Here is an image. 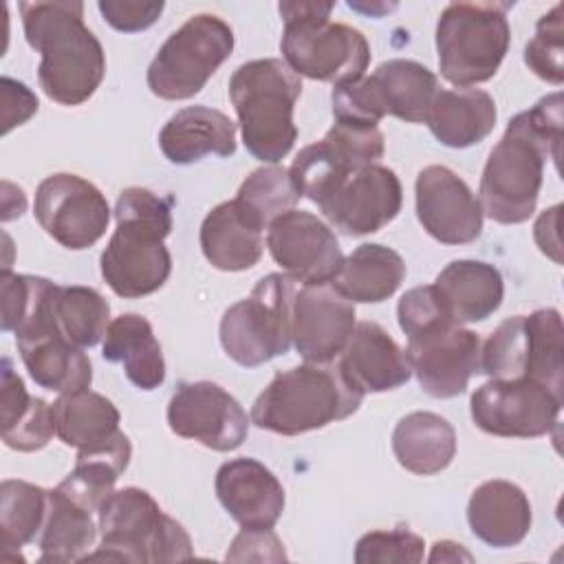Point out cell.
I'll use <instances>...</instances> for the list:
<instances>
[{
    "instance_id": "8fae6325",
    "label": "cell",
    "mask_w": 564,
    "mask_h": 564,
    "mask_svg": "<svg viewBox=\"0 0 564 564\" xmlns=\"http://www.w3.org/2000/svg\"><path fill=\"white\" fill-rule=\"evenodd\" d=\"M383 150V134L377 126L335 121L322 141L300 150L289 174L297 194L319 205L352 172L377 163Z\"/></svg>"
},
{
    "instance_id": "9c48e42d",
    "label": "cell",
    "mask_w": 564,
    "mask_h": 564,
    "mask_svg": "<svg viewBox=\"0 0 564 564\" xmlns=\"http://www.w3.org/2000/svg\"><path fill=\"white\" fill-rule=\"evenodd\" d=\"M295 280L269 273L249 297L231 304L220 319L223 350L240 366L256 368L284 355L293 344Z\"/></svg>"
},
{
    "instance_id": "7c38bea8",
    "label": "cell",
    "mask_w": 564,
    "mask_h": 564,
    "mask_svg": "<svg viewBox=\"0 0 564 564\" xmlns=\"http://www.w3.org/2000/svg\"><path fill=\"white\" fill-rule=\"evenodd\" d=\"M469 408L487 434L535 438L557 425L562 397L531 379H491L471 394Z\"/></svg>"
},
{
    "instance_id": "5b68a950",
    "label": "cell",
    "mask_w": 564,
    "mask_h": 564,
    "mask_svg": "<svg viewBox=\"0 0 564 564\" xmlns=\"http://www.w3.org/2000/svg\"><path fill=\"white\" fill-rule=\"evenodd\" d=\"M302 93V79L278 57L251 59L238 66L229 79V99L236 108L245 148L264 163L282 161L295 139L293 108Z\"/></svg>"
},
{
    "instance_id": "7dc6e473",
    "label": "cell",
    "mask_w": 564,
    "mask_h": 564,
    "mask_svg": "<svg viewBox=\"0 0 564 564\" xmlns=\"http://www.w3.org/2000/svg\"><path fill=\"white\" fill-rule=\"evenodd\" d=\"M231 562H282L286 553L271 529H242L227 551Z\"/></svg>"
},
{
    "instance_id": "277c9868",
    "label": "cell",
    "mask_w": 564,
    "mask_h": 564,
    "mask_svg": "<svg viewBox=\"0 0 564 564\" xmlns=\"http://www.w3.org/2000/svg\"><path fill=\"white\" fill-rule=\"evenodd\" d=\"M361 401L364 394L348 383L339 366L304 364L271 379L251 408V423L297 436L355 414Z\"/></svg>"
},
{
    "instance_id": "7402d4cb",
    "label": "cell",
    "mask_w": 564,
    "mask_h": 564,
    "mask_svg": "<svg viewBox=\"0 0 564 564\" xmlns=\"http://www.w3.org/2000/svg\"><path fill=\"white\" fill-rule=\"evenodd\" d=\"M339 357V370L361 394L394 390L412 377L405 350L375 322L355 324Z\"/></svg>"
},
{
    "instance_id": "7bdbcfd3",
    "label": "cell",
    "mask_w": 564,
    "mask_h": 564,
    "mask_svg": "<svg viewBox=\"0 0 564 564\" xmlns=\"http://www.w3.org/2000/svg\"><path fill=\"white\" fill-rule=\"evenodd\" d=\"M425 542L405 527L390 531H370L355 544L357 564H416L423 560Z\"/></svg>"
},
{
    "instance_id": "60d3db41",
    "label": "cell",
    "mask_w": 564,
    "mask_h": 564,
    "mask_svg": "<svg viewBox=\"0 0 564 564\" xmlns=\"http://www.w3.org/2000/svg\"><path fill=\"white\" fill-rule=\"evenodd\" d=\"M55 286L57 284L46 278L11 273L9 269H2V275H0L2 330L15 333L24 324H29L44 308Z\"/></svg>"
},
{
    "instance_id": "681fc988",
    "label": "cell",
    "mask_w": 564,
    "mask_h": 564,
    "mask_svg": "<svg viewBox=\"0 0 564 564\" xmlns=\"http://www.w3.org/2000/svg\"><path fill=\"white\" fill-rule=\"evenodd\" d=\"M560 212H562V205H555V207L542 212L540 218L535 220V227H533V236H535L538 247L542 249V253H546L555 262H562V256H560V251H562V245H560Z\"/></svg>"
},
{
    "instance_id": "f35d334b",
    "label": "cell",
    "mask_w": 564,
    "mask_h": 564,
    "mask_svg": "<svg viewBox=\"0 0 564 564\" xmlns=\"http://www.w3.org/2000/svg\"><path fill=\"white\" fill-rule=\"evenodd\" d=\"M529 339H531V361L527 379L551 388L555 394L564 397V364H562V317L555 308H538L527 315Z\"/></svg>"
},
{
    "instance_id": "f1b7e54d",
    "label": "cell",
    "mask_w": 564,
    "mask_h": 564,
    "mask_svg": "<svg viewBox=\"0 0 564 564\" xmlns=\"http://www.w3.org/2000/svg\"><path fill=\"white\" fill-rule=\"evenodd\" d=\"M392 452L408 471L432 476L452 463L456 432L447 419L434 412H410L392 432Z\"/></svg>"
},
{
    "instance_id": "8992f818",
    "label": "cell",
    "mask_w": 564,
    "mask_h": 564,
    "mask_svg": "<svg viewBox=\"0 0 564 564\" xmlns=\"http://www.w3.org/2000/svg\"><path fill=\"white\" fill-rule=\"evenodd\" d=\"M278 9L284 20L280 48L293 73L335 86L364 77L370 64L368 40L328 20L333 2H280Z\"/></svg>"
},
{
    "instance_id": "4316f807",
    "label": "cell",
    "mask_w": 564,
    "mask_h": 564,
    "mask_svg": "<svg viewBox=\"0 0 564 564\" xmlns=\"http://www.w3.org/2000/svg\"><path fill=\"white\" fill-rule=\"evenodd\" d=\"M0 412L2 441L11 449L37 452L55 434L53 405L26 392L9 357H2L0 366Z\"/></svg>"
},
{
    "instance_id": "d590c367",
    "label": "cell",
    "mask_w": 564,
    "mask_h": 564,
    "mask_svg": "<svg viewBox=\"0 0 564 564\" xmlns=\"http://www.w3.org/2000/svg\"><path fill=\"white\" fill-rule=\"evenodd\" d=\"M51 313L62 335L79 348H90L99 344L110 324L108 300L90 286L57 284L51 297Z\"/></svg>"
},
{
    "instance_id": "5bb4252c",
    "label": "cell",
    "mask_w": 564,
    "mask_h": 564,
    "mask_svg": "<svg viewBox=\"0 0 564 564\" xmlns=\"http://www.w3.org/2000/svg\"><path fill=\"white\" fill-rule=\"evenodd\" d=\"M405 355L421 388L434 399L465 392L480 372V337L456 322H438L408 337Z\"/></svg>"
},
{
    "instance_id": "b9f144b4",
    "label": "cell",
    "mask_w": 564,
    "mask_h": 564,
    "mask_svg": "<svg viewBox=\"0 0 564 564\" xmlns=\"http://www.w3.org/2000/svg\"><path fill=\"white\" fill-rule=\"evenodd\" d=\"M562 51H564L562 4H555L546 15L538 20L535 35L524 48V62L540 79L560 86L564 79Z\"/></svg>"
},
{
    "instance_id": "ffe728a7",
    "label": "cell",
    "mask_w": 564,
    "mask_h": 564,
    "mask_svg": "<svg viewBox=\"0 0 564 564\" xmlns=\"http://www.w3.org/2000/svg\"><path fill=\"white\" fill-rule=\"evenodd\" d=\"M355 330V304L330 282L306 284L293 300V346L306 364H330Z\"/></svg>"
},
{
    "instance_id": "7a4b0ae2",
    "label": "cell",
    "mask_w": 564,
    "mask_h": 564,
    "mask_svg": "<svg viewBox=\"0 0 564 564\" xmlns=\"http://www.w3.org/2000/svg\"><path fill=\"white\" fill-rule=\"evenodd\" d=\"M24 37L42 59L37 79L46 97L62 106H79L93 97L106 73L101 42L84 24L77 0L20 2Z\"/></svg>"
},
{
    "instance_id": "f6af8a7d",
    "label": "cell",
    "mask_w": 564,
    "mask_h": 564,
    "mask_svg": "<svg viewBox=\"0 0 564 564\" xmlns=\"http://www.w3.org/2000/svg\"><path fill=\"white\" fill-rule=\"evenodd\" d=\"M397 317H399V326L401 330L410 337L432 324H438V322H454L441 297H438V291L434 289V284H425V286H414L410 291H405L399 300V306H397Z\"/></svg>"
},
{
    "instance_id": "74e56055",
    "label": "cell",
    "mask_w": 564,
    "mask_h": 564,
    "mask_svg": "<svg viewBox=\"0 0 564 564\" xmlns=\"http://www.w3.org/2000/svg\"><path fill=\"white\" fill-rule=\"evenodd\" d=\"M300 194L291 181L289 170L278 165L253 170L242 181L234 198L240 214L258 229H269V225L282 214L291 212Z\"/></svg>"
},
{
    "instance_id": "2e32d148",
    "label": "cell",
    "mask_w": 564,
    "mask_h": 564,
    "mask_svg": "<svg viewBox=\"0 0 564 564\" xmlns=\"http://www.w3.org/2000/svg\"><path fill=\"white\" fill-rule=\"evenodd\" d=\"M267 247L284 273L304 284L330 282L344 262L335 231L302 209H291L269 225Z\"/></svg>"
},
{
    "instance_id": "ab89813d",
    "label": "cell",
    "mask_w": 564,
    "mask_h": 564,
    "mask_svg": "<svg viewBox=\"0 0 564 564\" xmlns=\"http://www.w3.org/2000/svg\"><path fill=\"white\" fill-rule=\"evenodd\" d=\"M531 339L527 315L507 317L480 346V372L491 379H527Z\"/></svg>"
},
{
    "instance_id": "d6986e66",
    "label": "cell",
    "mask_w": 564,
    "mask_h": 564,
    "mask_svg": "<svg viewBox=\"0 0 564 564\" xmlns=\"http://www.w3.org/2000/svg\"><path fill=\"white\" fill-rule=\"evenodd\" d=\"M51 297L26 326L15 330L20 357L37 386L59 394L86 390L93 381L90 359L84 348L70 344L57 328L51 313Z\"/></svg>"
},
{
    "instance_id": "603a6c76",
    "label": "cell",
    "mask_w": 564,
    "mask_h": 564,
    "mask_svg": "<svg viewBox=\"0 0 564 564\" xmlns=\"http://www.w3.org/2000/svg\"><path fill=\"white\" fill-rule=\"evenodd\" d=\"M159 145L174 165H189L207 154L231 156L236 152V123L216 108L187 106L161 128Z\"/></svg>"
},
{
    "instance_id": "e575fe53",
    "label": "cell",
    "mask_w": 564,
    "mask_h": 564,
    "mask_svg": "<svg viewBox=\"0 0 564 564\" xmlns=\"http://www.w3.org/2000/svg\"><path fill=\"white\" fill-rule=\"evenodd\" d=\"M132 456L130 438L119 432L115 441L104 447L77 454L75 469L57 485L75 502L88 511H99L101 502L115 491L117 478L126 471Z\"/></svg>"
},
{
    "instance_id": "ba28073f",
    "label": "cell",
    "mask_w": 564,
    "mask_h": 564,
    "mask_svg": "<svg viewBox=\"0 0 564 564\" xmlns=\"http://www.w3.org/2000/svg\"><path fill=\"white\" fill-rule=\"evenodd\" d=\"M509 7V2H452L443 9L436 53L447 82L469 88L496 75L511 42Z\"/></svg>"
},
{
    "instance_id": "3957f363",
    "label": "cell",
    "mask_w": 564,
    "mask_h": 564,
    "mask_svg": "<svg viewBox=\"0 0 564 564\" xmlns=\"http://www.w3.org/2000/svg\"><path fill=\"white\" fill-rule=\"evenodd\" d=\"M115 220L117 229L99 258L106 284L130 300L159 291L172 271L163 245L172 231L170 200L145 187H128L117 198Z\"/></svg>"
},
{
    "instance_id": "44dd1931",
    "label": "cell",
    "mask_w": 564,
    "mask_h": 564,
    "mask_svg": "<svg viewBox=\"0 0 564 564\" xmlns=\"http://www.w3.org/2000/svg\"><path fill=\"white\" fill-rule=\"evenodd\" d=\"M216 496L242 529H273L284 511V489L256 458H234L216 471Z\"/></svg>"
},
{
    "instance_id": "f546056e",
    "label": "cell",
    "mask_w": 564,
    "mask_h": 564,
    "mask_svg": "<svg viewBox=\"0 0 564 564\" xmlns=\"http://www.w3.org/2000/svg\"><path fill=\"white\" fill-rule=\"evenodd\" d=\"M200 249L216 269L245 271L258 264L262 256V229L249 223L234 200H225L205 216Z\"/></svg>"
},
{
    "instance_id": "e0dca14e",
    "label": "cell",
    "mask_w": 564,
    "mask_h": 564,
    "mask_svg": "<svg viewBox=\"0 0 564 564\" xmlns=\"http://www.w3.org/2000/svg\"><path fill=\"white\" fill-rule=\"evenodd\" d=\"M403 192L399 176L379 163L352 172L319 209L335 229L346 236H366L379 231L401 212Z\"/></svg>"
},
{
    "instance_id": "30bf717a",
    "label": "cell",
    "mask_w": 564,
    "mask_h": 564,
    "mask_svg": "<svg viewBox=\"0 0 564 564\" xmlns=\"http://www.w3.org/2000/svg\"><path fill=\"white\" fill-rule=\"evenodd\" d=\"M234 51V31L212 13L192 15L156 51L148 88L161 99H189Z\"/></svg>"
},
{
    "instance_id": "d6a6232c",
    "label": "cell",
    "mask_w": 564,
    "mask_h": 564,
    "mask_svg": "<svg viewBox=\"0 0 564 564\" xmlns=\"http://www.w3.org/2000/svg\"><path fill=\"white\" fill-rule=\"evenodd\" d=\"M97 538L93 511L75 502L59 487L48 489V507L42 531L37 535L42 564L79 562L88 555Z\"/></svg>"
},
{
    "instance_id": "cb8c5ba5",
    "label": "cell",
    "mask_w": 564,
    "mask_h": 564,
    "mask_svg": "<svg viewBox=\"0 0 564 564\" xmlns=\"http://www.w3.org/2000/svg\"><path fill=\"white\" fill-rule=\"evenodd\" d=\"M471 533L494 549L520 544L531 529V505L527 494L509 480L478 485L467 505Z\"/></svg>"
},
{
    "instance_id": "c3c4849f",
    "label": "cell",
    "mask_w": 564,
    "mask_h": 564,
    "mask_svg": "<svg viewBox=\"0 0 564 564\" xmlns=\"http://www.w3.org/2000/svg\"><path fill=\"white\" fill-rule=\"evenodd\" d=\"M2 86V132L24 123L31 115L37 112V97L20 82L11 77L0 79Z\"/></svg>"
},
{
    "instance_id": "4dcf8cb0",
    "label": "cell",
    "mask_w": 564,
    "mask_h": 564,
    "mask_svg": "<svg viewBox=\"0 0 564 564\" xmlns=\"http://www.w3.org/2000/svg\"><path fill=\"white\" fill-rule=\"evenodd\" d=\"M405 278L403 258L383 245H359L344 258L330 284L350 302L377 304L394 295Z\"/></svg>"
},
{
    "instance_id": "ee69618b",
    "label": "cell",
    "mask_w": 564,
    "mask_h": 564,
    "mask_svg": "<svg viewBox=\"0 0 564 564\" xmlns=\"http://www.w3.org/2000/svg\"><path fill=\"white\" fill-rule=\"evenodd\" d=\"M333 115L335 121L377 126L388 112L379 97V90L370 77L337 84L333 88Z\"/></svg>"
},
{
    "instance_id": "52a82bcc",
    "label": "cell",
    "mask_w": 564,
    "mask_h": 564,
    "mask_svg": "<svg viewBox=\"0 0 564 564\" xmlns=\"http://www.w3.org/2000/svg\"><path fill=\"white\" fill-rule=\"evenodd\" d=\"M101 544L84 560L115 562H178L194 555L181 522L161 511L159 502L139 487L112 491L99 507Z\"/></svg>"
},
{
    "instance_id": "83f0119b",
    "label": "cell",
    "mask_w": 564,
    "mask_h": 564,
    "mask_svg": "<svg viewBox=\"0 0 564 564\" xmlns=\"http://www.w3.org/2000/svg\"><path fill=\"white\" fill-rule=\"evenodd\" d=\"M106 361L123 364L126 377L141 390H154L165 381V359L150 322L137 313L115 317L104 335Z\"/></svg>"
},
{
    "instance_id": "9a60e30c",
    "label": "cell",
    "mask_w": 564,
    "mask_h": 564,
    "mask_svg": "<svg viewBox=\"0 0 564 564\" xmlns=\"http://www.w3.org/2000/svg\"><path fill=\"white\" fill-rule=\"evenodd\" d=\"M170 430L214 452L238 449L249 432L242 405L218 383L181 381L167 403Z\"/></svg>"
},
{
    "instance_id": "f907efd6",
    "label": "cell",
    "mask_w": 564,
    "mask_h": 564,
    "mask_svg": "<svg viewBox=\"0 0 564 564\" xmlns=\"http://www.w3.org/2000/svg\"><path fill=\"white\" fill-rule=\"evenodd\" d=\"M430 562H458V560H471V555L467 553V551H463L460 549V544H456V542H449V540H443V542H436L434 544V549H432V553H430V557H427Z\"/></svg>"
},
{
    "instance_id": "6da1fadb",
    "label": "cell",
    "mask_w": 564,
    "mask_h": 564,
    "mask_svg": "<svg viewBox=\"0 0 564 564\" xmlns=\"http://www.w3.org/2000/svg\"><path fill=\"white\" fill-rule=\"evenodd\" d=\"M562 143V95L542 97L518 112L489 152L480 176V207L491 220L518 225L533 216L546 159L557 163Z\"/></svg>"
},
{
    "instance_id": "4fadbf2b",
    "label": "cell",
    "mask_w": 564,
    "mask_h": 564,
    "mask_svg": "<svg viewBox=\"0 0 564 564\" xmlns=\"http://www.w3.org/2000/svg\"><path fill=\"white\" fill-rule=\"evenodd\" d=\"M40 227L66 249H88L108 229L110 207L106 196L86 178L68 172L46 176L33 200Z\"/></svg>"
},
{
    "instance_id": "d4e9b609",
    "label": "cell",
    "mask_w": 564,
    "mask_h": 564,
    "mask_svg": "<svg viewBox=\"0 0 564 564\" xmlns=\"http://www.w3.org/2000/svg\"><path fill=\"white\" fill-rule=\"evenodd\" d=\"M434 289L456 324L482 322L502 304L500 271L480 260H454L434 280Z\"/></svg>"
},
{
    "instance_id": "484cf974",
    "label": "cell",
    "mask_w": 564,
    "mask_h": 564,
    "mask_svg": "<svg viewBox=\"0 0 564 564\" xmlns=\"http://www.w3.org/2000/svg\"><path fill=\"white\" fill-rule=\"evenodd\" d=\"M496 101L480 88L438 90L430 104L425 123L447 148H469L480 143L496 126Z\"/></svg>"
},
{
    "instance_id": "836d02e7",
    "label": "cell",
    "mask_w": 564,
    "mask_h": 564,
    "mask_svg": "<svg viewBox=\"0 0 564 564\" xmlns=\"http://www.w3.org/2000/svg\"><path fill=\"white\" fill-rule=\"evenodd\" d=\"M383 108L408 123H423L434 95L438 93L436 75L414 59H388L370 75Z\"/></svg>"
},
{
    "instance_id": "1f68e13d",
    "label": "cell",
    "mask_w": 564,
    "mask_h": 564,
    "mask_svg": "<svg viewBox=\"0 0 564 564\" xmlns=\"http://www.w3.org/2000/svg\"><path fill=\"white\" fill-rule=\"evenodd\" d=\"M53 419L59 441L79 452L104 447L121 432L115 403L88 388L62 394L53 403Z\"/></svg>"
},
{
    "instance_id": "8d00e7d4",
    "label": "cell",
    "mask_w": 564,
    "mask_h": 564,
    "mask_svg": "<svg viewBox=\"0 0 564 564\" xmlns=\"http://www.w3.org/2000/svg\"><path fill=\"white\" fill-rule=\"evenodd\" d=\"M48 491L26 480H2L0 485V544L4 555L33 542L44 524Z\"/></svg>"
},
{
    "instance_id": "bcb514c9",
    "label": "cell",
    "mask_w": 564,
    "mask_h": 564,
    "mask_svg": "<svg viewBox=\"0 0 564 564\" xmlns=\"http://www.w3.org/2000/svg\"><path fill=\"white\" fill-rule=\"evenodd\" d=\"M97 9L101 11L104 20L121 31V33H137L152 26L159 15L163 13L165 4L159 2H141V0H99Z\"/></svg>"
},
{
    "instance_id": "ac0fdd59",
    "label": "cell",
    "mask_w": 564,
    "mask_h": 564,
    "mask_svg": "<svg viewBox=\"0 0 564 564\" xmlns=\"http://www.w3.org/2000/svg\"><path fill=\"white\" fill-rule=\"evenodd\" d=\"M416 216L423 229L443 245L474 242L482 231V207L467 183L445 165L419 172Z\"/></svg>"
}]
</instances>
